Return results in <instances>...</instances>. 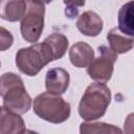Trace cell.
Wrapping results in <instances>:
<instances>
[{"label":"cell","instance_id":"1","mask_svg":"<svg viewBox=\"0 0 134 134\" xmlns=\"http://www.w3.org/2000/svg\"><path fill=\"white\" fill-rule=\"evenodd\" d=\"M0 96L3 98V107L14 113L24 114L31 107L32 99L22 79L14 72H5L0 76Z\"/></svg>","mask_w":134,"mask_h":134},{"label":"cell","instance_id":"2","mask_svg":"<svg viewBox=\"0 0 134 134\" xmlns=\"http://www.w3.org/2000/svg\"><path fill=\"white\" fill-rule=\"evenodd\" d=\"M111 100L109 87L96 82L90 84L83 94L79 104V114L86 121H92L105 115Z\"/></svg>","mask_w":134,"mask_h":134},{"label":"cell","instance_id":"3","mask_svg":"<svg viewBox=\"0 0 134 134\" xmlns=\"http://www.w3.org/2000/svg\"><path fill=\"white\" fill-rule=\"evenodd\" d=\"M51 61H53V55L45 42L32 43L28 47L20 48L16 53L18 69L28 76L37 75Z\"/></svg>","mask_w":134,"mask_h":134},{"label":"cell","instance_id":"4","mask_svg":"<svg viewBox=\"0 0 134 134\" xmlns=\"http://www.w3.org/2000/svg\"><path fill=\"white\" fill-rule=\"evenodd\" d=\"M34 112L40 118L52 122L61 124L66 121L71 113L70 104L60 94L43 92L34 99Z\"/></svg>","mask_w":134,"mask_h":134},{"label":"cell","instance_id":"5","mask_svg":"<svg viewBox=\"0 0 134 134\" xmlns=\"http://www.w3.org/2000/svg\"><path fill=\"white\" fill-rule=\"evenodd\" d=\"M27 8L21 19L22 38L28 43H36L44 29L45 4L40 0H26Z\"/></svg>","mask_w":134,"mask_h":134},{"label":"cell","instance_id":"6","mask_svg":"<svg viewBox=\"0 0 134 134\" xmlns=\"http://www.w3.org/2000/svg\"><path fill=\"white\" fill-rule=\"evenodd\" d=\"M117 55L110 47L102 45L98 47V57L94 58L92 62L87 66V73L96 82H108L113 73L114 63L117 60Z\"/></svg>","mask_w":134,"mask_h":134},{"label":"cell","instance_id":"7","mask_svg":"<svg viewBox=\"0 0 134 134\" xmlns=\"http://www.w3.org/2000/svg\"><path fill=\"white\" fill-rule=\"evenodd\" d=\"M70 75L64 68L54 67L46 72L45 87L48 92L54 94H63L68 89Z\"/></svg>","mask_w":134,"mask_h":134},{"label":"cell","instance_id":"8","mask_svg":"<svg viewBox=\"0 0 134 134\" xmlns=\"http://www.w3.org/2000/svg\"><path fill=\"white\" fill-rule=\"evenodd\" d=\"M79 31L87 37H96L100 34L104 27L102 18L92 10L84 12L76 21Z\"/></svg>","mask_w":134,"mask_h":134},{"label":"cell","instance_id":"9","mask_svg":"<svg viewBox=\"0 0 134 134\" xmlns=\"http://www.w3.org/2000/svg\"><path fill=\"white\" fill-rule=\"evenodd\" d=\"M25 132V122L20 114L0 107V134H22Z\"/></svg>","mask_w":134,"mask_h":134},{"label":"cell","instance_id":"10","mask_svg":"<svg viewBox=\"0 0 134 134\" xmlns=\"http://www.w3.org/2000/svg\"><path fill=\"white\" fill-rule=\"evenodd\" d=\"M94 59L93 48L85 42H76L69 49V60L76 68L87 67Z\"/></svg>","mask_w":134,"mask_h":134},{"label":"cell","instance_id":"11","mask_svg":"<svg viewBox=\"0 0 134 134\" xmlns=\"http://www.w3.org/2000/svg\"><path fill=\"white\" fill-rule=\"evenodd\" d=\"M26 8V0H0V18L8 22H17L22 19Z\"/></svg>","mask_w":134,"mask_h":134},{"label":"cell","instance_id":"12","mask_svg":"<svg viewBox=\"0 0 134 134\" xmlns=\"http://www.w3.org/2000/svg\"><path fill=\"white\" fill-rule=\"evenodd\" d=\"M107 40L109 42L110 49L116 54L126 53L133 48V37L125 35L117 27L112 28L107 34Z\"/></svg>","mask_w":134,"mask_h":134},{"label":"cell","instance_id":"13","mask_svg":"<svg viewBox=\"0 0 134 134\" xmlns=\"http://www.w3.org/2000/svg\"><path fill=\"white\" fill-rule=\"evenodd\" d=\"M44 42L50 48L53 55V61L59 60L65 55L68 48V39L65 35L60 32H53L48 36L44 40Z\"/></svg>","mask_w":134,"mask_h":134},{"label":"cell","instance_id":"14","mask_svg":"<svg viewBox=\"0 0 134 134\" xmlns=\"http://www.w3.org/2000/svg\"><path fill=\"white\" fill-rule=\"evenodd\" d=\"M118 29L127 36L133 37V1L124 4L118 12Z\"/></svg>","mask_w":134,"mask_h":134},{"label":"cell","instance_id":"15","mask_svg":"<svg viewBox=\"0 0 134 134\" xmlns=\"http://www.w3.org/2000/svg\"><path fill=\"white\" fill-rule=\"evenodd\" d=\"M80 132L82 134H93V133H121L122 131L114 126L106 122H82L80 126Z\"/></svg>","mask_w":134,"mask_h":134},{"label":"cell","instance_id":"16","mask_svg":"<svg viewBox=\"0 0 134 134\" xmlns=\"http://www.w3.org/2000/svg\"><path fill=\"white\" fill-rule=\"evenodd\" d=\"M63 1L66 5V9H65L66 17H68L69 19H73L74 17H76L79 13L77 7L84 6L86 2V0H63Z\"/></svg>","mask_w":134,"mask_h":134},{"label":"cell","instance_id":"17","mask_svg":"<svg viewBox=\"0 0 134 134\" xmlns=\"http://www.w3.org/2000/svg\"><path fill=\"white\" fill-rule=\"evenodd\" d=\"M14 37L9 30L0 26V51H5L12 47Z\"/></svg>","mask_w":134,"mask_h":134},{"label":"cell","instance_id":"18","mask_svg":"<svg viewBox=\"0 0 134 134\" xmlns=\"http://www.w3.org/2000/svg\"><path fill=\"white\" fill-rule=\"evenodd\" d=\"M40 1H41V2H43L44 4H48V3H50L52 0H40Z\"/></svg>","mask_w":134,"mask_h":134},{"label":"cell","instance_id":"19","mask_svg":"<svg viewBox=\"0 0 134 134\" xmlns=\"http://www.w3.org/2000/svg\"><path fill=\"white\" fill-rule=\"evenodd\" d=\"M0 66H1V63H0Z\"/></svg>","mask_w":134,"mask_h":134}]
</instances>
